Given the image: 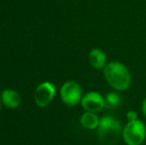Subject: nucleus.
Returning <instances> with one entry per match:
<instances>
[{"label": "nucleus", "mask_w": 146, "mask_h": 145, "mask_svg": "<svg viewBox=\"0 0 146 145\" xmlns=\"http://www.w3.org/2000/svg\"><path fill=\"white\" fill-rule=\"evenodd\" d=\"M98 136L102 143L114 144L122 137L123 127L115 117L106 115L100 118L98 124Z\"/></svg>", "instance_id": "2"}, {"label": "nucleus", "mask_w": 146, "mask_h": 145, "mask_svg": "<svg viewBox=\"0 0 146 145\" xmlns=\"http://www.w3.org/2000/svg\"><path fill=\"white\" fill-rule=\"evenodd\" d=\"M56 95V87L51 81H44L36 87L34 93L35 103L39 107H46L52 103Z\"/></svg>", "instance_id": "5"}, {"label": "nucleus", "mask_w": 146, "mask_h": 145, "mask_svg": "<svg viewBox=\"0 0 146 145\" xmlns=\"http://www.w3.org/2000/svg\"><path fill=\"white\" fill-rule=\"evenodd\" d=\"M104 75L108 83L118 91H124L131 85V75L129 70L121 62H110L104 69Z\"/></svg>", "instance_id": "1"}, {"label": "nucleus", "mask_w": 146, "mask_h": 145, "mask_svg": "<svg viewBox=\"0 0 146 145\" xmlns=\"http://www.w3.org/2000/svg\"><path fill=\"white\" fill-rule=\"evenodd\" d=\"M141 109H142V112H143V115L146 117V97H144L142 101V107H141Z\"/></svg>", "instance_id": "12"}, {"label": "nucleus", "mask_w": 146, "mask_h": 145, "mask_svg": "<svg viewBox=\"0 0 146 145\" xmlns=\"http://www.w3.org/2000/svg\"><path fill=\"white\" fill-rule=\"evenodd\" d=\"M90 65L96 70H104L108 65V58L106 52L100 48H94L88 54Z\"/></svg>", "instance_id": "7"}, {"label": "nucleus", "mask_w": 146, "mask_h": 145, "mask_svg": "<svg viewBox=\"0 0 146 145\" xmlns=\"http://www.w3.org/2000/svg\"><path fill=\"white\" fill-rule=\"evenodd\" d=\"M126 117L128 119V121H133V120L137 119V113L134 111V110H129L126 114Z\"/></svg>", "instance_id": "11"}, {"label": "nucleus", "mask_w": 146, "mask_h": 145, "mask_svg": "<svg viewBox=\"0 0 146 145\" xmlns=\"http://www.w3.org/2000/svg\"><path fill=\"white\" fill-rule=\"evenodd\" d=\"M146 138V126L139 119L128 121L122 130V139L126 145H141Z\"/></svg>", "instance_id": "3"}, {"label": "nucleus", "mask_w": 146, "mask_h": 145, "mask_svg": "<svg viewBox=\"0 0 146 145\" xmlns=\"http://www.w3.org/2000/svg\"><path fill=\"white\" fill-rule=\"evenodd\" d=\"M100 118L98 116L96 112H90L86 111L81 116V124L84 128L90 130L96 129L100 124Z\"/></svg>", "instance_id": "9"}, {"label": "nucleus", "mask_w": 146, "mask_h": 145, "mask_svg": "<svg viewBox=\"0 0 146 145\" xmlns=\"http://www.w3.org/2000/svg\"><path fill=\"white\" fill-rule=\"evenodd\" d=\"M106 99L98 91H88L83 95L81 105L86 111L98 112L106 107Z\"/></svg>", "instance_id": "6"}, {"label": "nucleus", "mask_w": 146, "mask_h": 145, "mask_svg": "<svg viewBox=\"0 0 146 145\" xmlns=\"http://www.w3.org/2000/svg\"><path fill=\"white\" fill-rule=\"evenodd\" d=\"M2 107V99H1V93H0V109H1Z\"/></svg>", "instance_id": "13"}, {"label": "nucleus", "mask_w": 146, "mask_h": 145, "mask_svg": "<svg viewBox=\"0 0 146 145\" xmlns=\"http://www.w3.org/2000/svg\"><path fill=\"white\" fill-rule=\"evenodd\" d=\"M60 95L65 105H69V107H75V105L81 103L82 97L84 95L82 87L77 81H68L62 85L61 89H60Z\"/></svg>", "instance_id": "4"}, {"label": "nucleus", "mask_w": 146, "mask_h": 145, "mask_svg": "<svg viewBox=\"0 0 146 145\" xmlns=\"http://www.w3.org/2000/svg\"><path fill=\"white\" fill-rule=\"evenodd\" d=\"M106 105H110V107H116L120 103V97L118 93H108L106 97Z\"/></svg>", "instance_id": "10"}, {"label": "nucleus", "mask_w": 146, "mask_h": 145, "mask_svg": "<svg viewBox=\"0 0 146 145\" xmlns=\"http://www.w3.org/2000/svg\"><path fill=\"white\" fill-rule=\"evenodd\" d=\"M1 99L2 105L10 109H17L21 103V97L19 93L11 89H6L2 91Z\"/></svg>", "instance_id": "8"}]
</instances>
